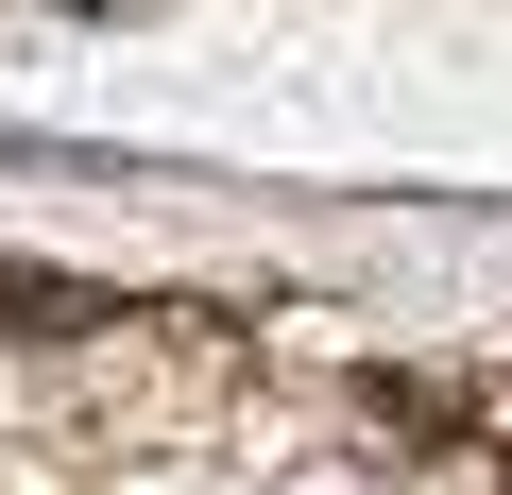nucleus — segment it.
<instances>
[{"instance_id": "1", "label": "nucleus", "mask_w": 512, "mask_h": 495, "mask_svg": "<svg viewBox=\"0 0 512 495\" xmlns=\"http://www.w3.org/2000/svg\"><path fill=\"white\" fill-rule=\"evenodd\" d=\"M0 325H18V342H86V325H103V291H69V274H18V257H0Z\"/></svg>"}]
</instances>
